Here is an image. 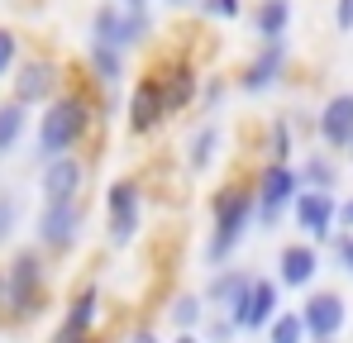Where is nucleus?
Listing matches in <instances>:
<instances>
[{
    "instance_id": "obj_12",
    "label": "nucleus",
    "mask_w": 353,
    "mask_h": 343,
    "mask_svg": "<svg viewBox=\"0 0 353 343\" xmlns=\"http://www.w3.org/2000/svg\"><path fill=\"white\" fill-rule=\"evenodd\" d=\"M339 196L334 191H301L292 205V229L296 238H310V243H334V233H339Z\"/></svg>"
},
{
    "instance_id": "obj_29",
    "label": "nucleus",
    "mask_w": 353,
    "mask_h": 343,
    "mask_svg": "<svg viewBox=\"0 0 353 343\" xmlns=\"http://www.w3.org/2000/svg\"><path fill=\"white\" fill-rule=\"evenodd\" d=\"M19 62H24V48H19V34H14L10 24H0V81H10Z\"/></svg>"
},
{
    "instance_id": "obj_23",
    "label": "nucleus",
    "mask_w": 353,
    "mask_h": 343,
    "mask_svg": "<svg viewBox=\"0 0 353 343\" xmlns=\"http://www.w3.org/2000/svg\"><path fill=\"white\" fill-rule=\"evenodd\" d=\"M158 81H163V96H168V110H172V114L201 101V76H196V67H186V62H176V67H168V72H158Z\"/></svg>"
},
{
    "instance_id": "obj_40",
    "label": "nucleus",
    "mask_w": 353,
    "mask_h": 343,
    "mask_svg": "<svg viewBox=\"0 0 353 343\" xmlns=\"http://www.w3.org/2000/svg\"><path fill=\"white\" fill-rule=\"evenodd\" d=\"M168 5H201V0H168Z\"/></svg>"
},
{
    "instance_id": "obj_33",
    "label": "nucleus",
    "mask_w": 353,
    "mask_h": 343,
    "mask_svg": "<svg viewBox=\"0 0 353 343\" xmlns=\"http://www.w3.org/2000/svg\"><path fill=\"white\" fill-rule=\"evenodd\" d=\"M225 96H230V86H225L220 76H210V81L201 86V105H205V110H220V101H225Z\"/></svg>"
},
{
    "instance_id": "obj_4",
    "label": "nucleus",
    "mask_w": 353,
    "mask_h": 343,
    "mask_svg": "<svg viewBox=\"0 0 353 343\" xmlns=\"http://www.w3.org/2000/svg\"><path fill=\"white\" fill-rule=\"evenodd\" d=\"M301 196V172L296 163H263L253 176V200H258V229H282V220H292V205Z\"/></svg>"
},
{
    "instance_id": "obj_39",
    "label": "nucleus",
    "mask_w": 353,
    "mask_h": 343,
    "mask_svg": "<svg viewBox=\"0 0 353 343\" xmlns=\"http://www.w3.org/2000/svg\"><path fill=\"white\" fill-rule=\"evenodd\" d=\"M0 310H5V262H0Z\"/></svg>"
},
{
    "instance_id": "obj_30",
    "label": "nucleus",
    "mask_w": 353,
    "mask_h": 343,
    "mask_svg": "<svg viewBox=\"0 0 353 343\" xmlns=\"http://www.w3.org/2000/svg\"><path fill=\"white\" fill-rule=\"evenodd\" d=\"M234 334H243V329H239L230 315H220V310L201 324V339H205V343H234Z\"/></svg>"
},
{
    "instance_id": "obj_3",
    "label": "nucleus",
    "mask_w": 353,
    "mask_h": 343,
    "mask_svg": "<svg viewBox=\"0 0 353 343\" xmlns=\"http://www.w3.org/2000/svg\"><path fill=\"white\" fill-rule=\"evenodd\" d=\"M91 124H96V105L86 91H62L53 105L34 114V163H53L77 153L86 138H91Z\"/></svg>"
},
{
    "instance_id": "obj_21",
    "label": "nucleus",
    "mask_w": 353,
    "mask_h": 343,
    "mask_svg": "<svg viewBox=\"0 0 353 343\" xmlns=\"http://www.w3.org/2000/svg\"><path fill=\"white\" fill-rule=\"evenodd\" d=\"M86 72L96 76L101 91H119V81L129 76V53H119L110 43H86Z\"/></svg>"
},
{
    "instance_id": "obj_20",
    "label": "nucleus",
    "mask_w": 353,
    "mask_h": 343,
    "mask_svg": "<svg viewBox=\"0 0 353 343\" xmlns=\"http://www.w3.org/2000/svg\"><path fill=\"white\" fill-rule=\"evenodd\" d=\"M253 277H258V272H248V267H215V272H210V282L201 286V295H205V305H210V310H220V315H225L239 295L248 291Z\"/></svg>"
},
{
    "instance_id": "obj_26",
    "label": "nucleus",
    "mask_w": 353,
    "mask_h": 343,
    "mask_svg": "<svg viewBox=\"0 0 353 343\" xmlns=\"http://www.w3.org/2000/svg\"><path fill=\"white\" fill-rule=\"evenodd\" d=\"M301 153H296V124L287 114H277L272 124H268V143H263V163H296Z\"/></svg>"
},
{
    "instance_id": "obj_13",
    "label": "nucleus",
    "mask_w": 353,
    "mask_h": 343,
    "mask_svg": "<svg viewBox=\"0 0 353 343\" xmlns=\"http://www.w3.org/2000/svg\"><path fill=\"white\" fill-rule=\"evenodd\" d=\"M168 114L172 110H168V96H163L158 72H153V76H139L134 91H129V101H124V129H129L134 138H148V134L163 129Z\"/></svg>"
},
{
    "instance_id": "obj_37",
    "label": "nucleus",
    "mask_w": 353,
    "mask_h": 343,
    "mask_svg": "<svg viewBox=\"0 0 353 343\" xmlns=\"http://www.w3.org/2000/svg\"><path fill=\"white\" fill-rule=\"evenodd\" d=\"M124 10H139V14H148V0H119Z\"/></svg>"
},
{
    "instance_id": "obj_35",
    "label": "nucleus",
    "mask_w": 353,
    "mask_h": 343,
    "mask_svg": "<svg viewBox=\"0 0 353 343\" xmlns=\"http://www.w3.org/2000/svg\"><path fill=\"white\" fill-rule=\"evenodd\" d=\"M124 343H168V339H163V334H158L153 324H139V329H134V334H129Z\"/></svg>"
},
{
    "instance_id": "obj_1",
    "label": "nucleus",
    "mask_w": 353,
    "mask_h": 343,
    "mask_svg": "<svg viewBox=\"0 0 353 343\" xmlns=\"http://www.w3.org/2000/svg\"><path fill=\"white\" fill-rule=\"evenodd\" d=\"M48 305H53L48 253L34 248V243L10 248V258H5V310H0V320H5L10 329H24V324L43 320Z\"/></svg>"
},
{
    "instance_id": "obj_8",
    "label": "nucleus",
    "mask_w": 353,
    "mask_h": 343,
    "mask_svg": "<svg viewBox=\"0 0 353 343\" xmlns=\"http://www.w3.org/2000/svg\"><path fill=\"white\" fill-rule=\"evenodd\" d=\"M62 91H67V86H62V67L48 53L24 57V62L14 67V76H10V96H14L19 105H29V110L53 105Z\"/></svg>"
},
{
    "instance_id": "obj_28",
    "label": "nucleus",
    "mask_w": 353,
    "mask_h": 343,
    "mask_svg": "<svg viewBox=\"0 0 353 343\" xmlns=\"http://www.w3.org/2000/svg\"><path fill=\"white\" fill-rule=\"evenodd\" d=\"M263 343H310L301 310H282V315H277V320L263 329Z\"/></svg>"
},
{
    "instance_id": "obj_18",
    "label": "nucleus",
    "mask_w": 353,
    "mask_h": 343,
    "mask_svg": "<svg viewBox=\"0 0 353 343\" xmlns=\"http://www.w3.org/2000/svg\"><path fill=\"white\" fill-rule=\"evenodd\" d=\"M301 191H339V181H344V158L339 153H330V148H310V153H301Z\"/></svg>"
},
{
    "instance_id": "obj_25",
    "label": "nucleus",
    "mask_w": 353,
    "mask_h": 343,
    "mask_svg": "<svg viewBox=\"0 0 353 343\" xmlns=\"http://www.w3.org/2000/svg\"><path fill=\"white\" fill-rule=\"evenodd\" d=\"M287 29H292V0H258L253 34L268 43V39H287Z\"/></svg>"
},
{
    "instance_id": "obj_14",
    "label": "nucleus",
    "mask_w": 353,
    "mask_h": 343,
    "mask_svg": "<svg viewBox=\"0 0 353 343\" xmlns=\"http://www.w3.org/2000/svg\"><path fill=\"white\" fill-rule=\"evenodd\" d=\"M282 76H287V39H268V43H258V53L243 62L234 86L243 96H268Z\"/></svg>"
},
{
    "instance_id": "obj_15",
    "label": "nucleus",
    "mask_w": 353,
    "mask_h": 343,
    "mask_svg": "<svg viewBox=\"0 0 353 343\" xmlns=\"http://www.w3.org/2000/svg\"><path fill=\"white\" fill-rule=\"evenodd\" d=\"M320 267H325V258H320V243H310V238H292V243H282L277 248V282L282 291H310L315 277H320Z\"/></svg>"
},
{
    "instance_id": "obj_36",
    "label": "nucleus",
    "mask_w": 353,
    "mask_h": 343,
    "mask_svg": "<svg viewBox=\"0 0 353 343\" xmlns=\"http://www.w3.org/2000/svg\"><path fill=\"white\" fill-rule=\"evenodd\" d=\"M339 229H353V196L339 205Z\"/></svg>"
},
{
    "instance_id": "obj_32",
    "label": "nucleus",
    "mask_w": 353,
    "mask_h": 343,
    "mask_svg": "<svg viewBox=\"0 0 353 343\" xmlns=\"http://www.w3.org/2000/svg\"><path fill=\"white\" fill-rule=\"evenodd\" d=\"M196 10H201L205 19H239V14H243V0H201Z\"/></svg>"
},
{
    "instance_id": "obj_41",
    "label": "nucleus",
    "mask_w": 353,
    "mask_h": 343,
    "mask_svg": "<svg viewBox=\"0 0 353 343\" xmlns=\"http://www.w3.org/2000/svg\"><path fill=\"white\" fill-rule=\"evenodd\" d=\"M344 158H349V167H353V143H349V153H344Z\"/></svg>"
},
{
    "instance_id": "obj_5",
    "label": "nucleus",
    "mask_w": 353,
    "mask_h": 343,
    "mask_svg": "<svg viewBox=\"0 0 353 343\" xmlns=\"http://www.w3.org/2000/svg\"><path fill=\"white\" fill-rule=\"evenodd\" d=\"M101 210H105V238H110V248H129L139 238V229H143V186L134 176H115L105 186Z\"/></svg>"
},
{
    "instance_id": "obj_9",
    "label": "nucleus",
    "mask_w": 353,
    "mask_h": 343,
    "mask_svg": "<svg viewBox=\"0 0 353 343\" xmlns=\"http://www.w3.org/2000/svg\"><path fill=\"white\" fill-rule=\"evenodd\" d=\"M86 181H91V167H86L81 153L39 163V205H77V200H86Z\"/></svg>"
},
{
    "instance_id": "obj_24",
    "label": "nucleus",
    "mask_w": 353,
    "mask_h": 343,
    "mask_svg": "<svg viewBox=\"0 0 353 343\" xmlns=\"http://www.w3.org/2000/svg\"><path fill=\"white\" fill-rule=\"evenodd\" d=\"M205 320H210V305H205L201 291H181V295H172V305H168V324H172L176 334H201Z\"/></svg>"
},
{
    "instance_id": "obj_11",
    "label": "nucleus",
    "mask_w": 353,
    "mask_h": 343,
    "mask_svg": "<svg viewBox=\"0 0 353 343\" xmlns=\"http://www.w3.org/2000/svg\"><path fill=\"white\" fill-rule=\"evenodd\" d=\"M282 310H287V305H282V282L258 272V277L248 282V291L239 295V300L230 305V310H225V315L234 320L243 334H263V329H268V324H272Z\"/></svg>"
},
{
    "instance_id": "obj_2",
    "label": "nucleus",
    "mask_w": 353,
    "mask_h": 343,
    "mask_svg": "<svg viewBox=\"0 0 353 343\" xmlns=\"http://www.w3.org/2000/svg\"><path fill=\"white\" fill-rule=\"evenodd\" d=\"M258 229V200H253V181H225L210 196V233H205V267H230L243 248V238Z\"/></svg>"
},
{
    "instance_id": "obj_19",
    "label": "nucleus",
    "mask_w": 353,
    "mask_h": 343,
    "mask_svg": "<svg viewBox=\"0 0 353 343\" xmlns=\"http://www.w3.org/2000/svg\"><path fill=\"white\" fill-rule=\"evenodd\" d=\"M220 148H225V129H220L215 119H205V124L191 129V138H186V172H191V176H205V172L220 163Z\"/></svg>"
},
{
    "instance_id": "obj_22",
    "label": "nucleus",
    "mask_w": 353,
    "mask_h": 343,
    "mask_svg": "<svg viewBox=\"0 0 353 343\" xmlns=\"http://www.w3.org/2000/svg\"><path fill=\"white\" fill-rule=\"evenodd\" d=\"M29 134H34V110L19 105L14 96H5V101H0V158L19 153V143H24Z\"/></svg>"
},
{
    "instance_id": "obj_7",
    "label": "nucleus",
    "mask_w": 353,
    "mask_h": 343,
    "mask_svg": "<svg viewBox=\"0 0 353 343\" xmlns=\"http://www.w3.org/2000/svg\"><path fill=\"white\" fill-rule=\"evenodd\" d=\"M81 229H86V200H77V205H39L34 248H43L48 258H67L81 243Z\"/></svg>"
},
{
    "instance_id": "obj_42",
    "label": "nucleus",
    "mask_w": 353,
    "mask_h": 343,
    "mask_svg": "<svg viewBox=\"0 0 353 343\" xmlns=\"http://www.w3.org/2000/svg\"><path fill=\"white\" fill-rule=\"evenodd\" d=\"M310 343H339V339H310Z\"/></svg>"
},
{
    "instance_id": "obj_31",
    "label": "nucleus",
    "mask_w": 353,
    "mask_h": 343,
    "mask_svg": "<svg viewBox=\"0 0 353 343\" xmlns=\"http://www.w3.org/2000/svg\"><path fill=\"white\" fill-rule=\"evenodd\" d=\"M330 253H334V267H339V272L353 282V229H339V233H334Z\"/></svg>"
},
{
    "instance_id": "obj_10",
    "label": "nucleus",
    "mask_w": 353,
    "mask_h": 343,
    "mask_svg": "<svg viewBox=\"0 0 353 343\" xmlns=\"http://www.w3.org/2000/svg\"><path fill=\"white\" fill-rule=\"evenodd\" d=\"M296 310H301L310 339H344V329H349V320H353L344 291H334V286H310Z\"/></svg>"
},
{
    "instance_id": "obj_6",
    "label": "nucleus",
    "mask_w": 353,
    "mask_h": 343,
    "mask_svg": "<svg viewBox=\"0 0 353 343\" xmlns=\"http://www.w3.org/2000/svg\"><path fill=\"white\" fill-rule=\"evenodd\" d=\"M148 34H153V19L139 10H124L119 0H101L91 10V43H110L119 53H134L148 43Z\"/></svg>"
},
{
    "instance_id": "obj_27",
    "label": "nucleus",
    "mask_w": 353,
    "mask_h": 343,
    "mask_svg": "<svg viewBox=\"0 0 353 343\" xmlns=\"http://www.w3.org/2000/svg\"><path fill=\"white\" fill-rule=\"evenodd\" d=\"M19 229H24V205H19V196L10 186H0V253L14 248Z\"/></svg>"
},
{
    "instance_id": "obj_17",
    "label": "nucleus",
    "mask_w": 353,
    "mask_h": 343,
    "mask_svg": "<svg viewBox=\"0 0 353 343\" xmlns=\"http://www.w3.org/2000/svg\"><path fill=\"white\" fill-rule=\"evenodd\" d=\"M315 138L330 148V153H349L353 143V91H334L325 105H320V114H315Z\"/></svg>"
},
{
    "instance_id": "obj_34",
    "label": "nucleus",
    "mask_w": 353,
    "mask_h": 343,
    "mask_svg": "<svg viewBox=\"0 0 353 343\" xmlns=\"http://www.w3.org/2000/svg\"><path fill=\"white\" fill-rule=\"evenodd\" d=\"M334 29L353 34V0H334Z\"/></svg>"
},
{
    "instance_id": "obj_16",
    "label": "nucleus",
    "mask_w": 353,
    "mask_h": 343,
    "mask_svg": "<svg viewBox=\"0 0 353 343\" xmlns=\"http://www.w3.org/2000/svg\"><path fill=\"white\" fill-rule=\"evenodd\" d=\"M96 324H101V286H81V291L62 305L53 343H91Z\"/></svg>"
},
{
    "instance_id": "obj_38",
    "label": "nucleus",
    "mask_w": 353,
    "mask_h": 343,
    "mask_svg": "<svg viewBox=\"0 0 353 343\" xmlns=\"http://www.w3.org/2000/svg\"><path fill=\"white\" fill-rule=\"evenodd\" d=\"M168 343H205V339H201V334H172Z\"/></svg>"
}]
</instances>
